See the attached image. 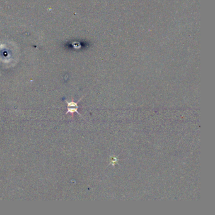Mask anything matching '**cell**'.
<instances>
[{"label": "cell", "mask_w": 215, "mask_h": 215, "mask_svg": "<svg viewBox=\"0 0 215 215\" xmlns=\"http://www.w3.org/2000/svg\"><path fill=\"white\" fill-rule=\"evenodd\" d=\"M79 102V101H78ZM78 102H69L68 101H66V102L67 103V109H68V111L66 112V114H68L70 112V113L73 114L75 112H76L78 114H79L80 116H81V114L78 112Z\"/></svg>", "instance_id": "1"}]
</instances>
